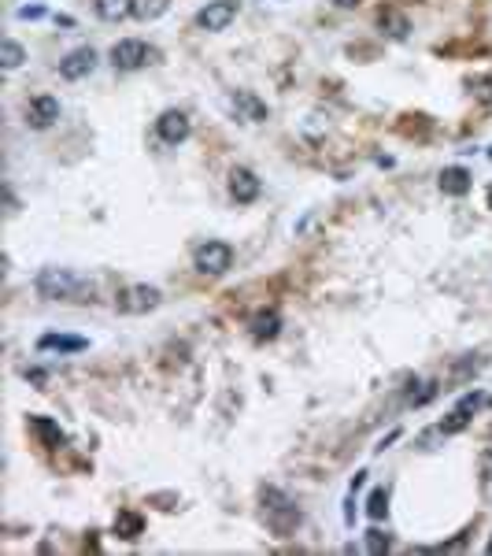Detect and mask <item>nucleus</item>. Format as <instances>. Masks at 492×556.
<instances>
[{"instance_id":"c85d7f7f","label":"nucleus","mask_w":492,"mask_h":556,"mask_svg":"<svg viewBox=\"0 0 492 556\" xmlns=\"http://www.w3.org/2000/svg\"><path fill=\"white\" fill-rule=\"evenodd\" d=\"M489 156H492V152H489Z\"/></svg>"},{"instance_id":"f8f14e48","label":"nucleus","mask_w":492,"mask_h":556,"mask_svg":"<svg viewBox=\"0 0 492 556\" xmlns=\"http://www.w3.org/2000/svg\"><path fill=\"white\" fill-rule=\"evenodd\" d=\"M470 171H466V167H444V171H440V189L448 193V197H466V193H470Z\"/></svg>"},{"instance_id":"ddd939ff","label":"nucleus","mask_w":492,"mask_h":556,"mask_svg":"<svg viewBox=\"0 0 492 556\" xmlns=\"http://www.w3.org/2000/svg\"><path fill=\"white\" fill-rule=\"evenodd\" d=\"M126 8H129V15H134L137 22H152V19H160L167 8H171V0H126Z\"/></svg>"},{"instance_id":"f03ea898","label":"nucleus","mask_w":492,"mask_h":556,"mask_svg":"<svg viewBox=\"0 0 492 556\" xmlns=\"http://www.w3.org/2000/svg\"><path fill=\"white\" fill-rule=\"evenodd\" d=\"M34 286H37V293H41L45 301H82V293H85L82 278L71 275L67 267H45Z\"/></svg>"},{"instance_id":"4be33fe9","label":"nucleus","mask_w":492,"mask_h":556,"mask_svg":"<svg viewBox=\"0 0 492 556\" xmlns=\"http://www.w3.org/2000/svg\"><path fill=\"white\" fill-rule=\"evenodd\" d=\"M385 512H388V497H385V489H374L370 501H367V515H370V520H381Z\"/></svg>"},{"instance_id":"f257e3e1","label":"nucleus","mask_w":492,"mask_h":556,"mask_svg":"<svg viewBox=\"0 0 492 556\" xmlns=\"http://www.w3.org/2000/svg\"><path fill=\"white\" fill-rule=\"evenodd\" d=\"M263 515H267V527L274 530L278 538H289L296 527H300V508L293 504L289 494H281L278 486H267L263 489Z\"/></svg>"},{"instance_id":"9b49d317","label":"nucleus","mask_w":492,"mask_h":556,"mask_svg":"<svg viewBox=\"0 0 492 556\" xmlns=\"http://www.w3.org/2000/svg\"><path fill=\"white\" fill-rule=\"evenodd\" d=\"M259 178L248 171V167H233V175H230V193H233V201L237 204H252L255 197H259Z\"/></svg>"},{"instance_id":"dca6fc26","label":"nucleus","mask_w":492,"mask_h":556,"mask_svg":"<svg viewBox=\"0 0 492 556\" xmlns=\"http://www.w3.org/2000/svg\"><path fill=\"white\" fill-rule=\"evenodd\" d=\"M141 527H145V523H141V515H134V512H119V515H115V534L126 538V541H134L141 534Z\"/></svg>"},{"instance_id":"7ed1b4c3","label":"nucleus","mask_w":492,"mask_h":556,"mask_svg":"<svg viewBox=\"0 0 492 556\" xmlns=\"http://www.w3.org/2000/svg\"><path fill=\"white\" fill-rule=\"evenodd\" d=\"M152 60H155V48H148L137 37H122V41L111 45V67L115 71H141Z\"/></svg>"},{"instance_id":"cd10ccee","label":"nucleus","mask_w":492,"mask_h":556,"mask_svg":"<svg viewBox=\"0 0 492 556\" xmlns=\"http://www.w3.org/2000/svg\"><path fill=\"white\" fill-rule=\"evenodd\" d=\"M489 208H492V186H489Z\"/></svg>"},{"instance_id":"f3484780","label":"nucleus","mask_w":492,"mask_h":556,"mask_svg":"<svg viewBox=\"0 0 492 556\" xmlns=\"http://www.w3.org/2000/svg\"><path fill=\"white\" fill-rule=\"evenodd\" d=\"M22 60H26L22 45H19V41H11V37H8V41L0 45V67H4V71H15Z\"/></svg>"},{"instance_id":"0eeeda50","label":"nucleus","mask_w":492,"mask_h":556,"mask_svg":"<svg viewBox=\"0 0 492 556\" xmlns=\"http://www.w3.org/2000/svg\"><path fill=\"white\" fill-rule=\"evenodd\" d=\"M97 60H100V56L93 53V48H89V45H82V48H74V53H67V56L59 60V74H63L67 82L89 79V74L97 71Z\"/></svg>"},{"instance_id":"412c9836","label":"nucleus","mask_w":492,"mask_h":556,"mask_svg":"<svg viewBox=\"0 0 492 556\" xmlns=\"http://www.w3.org/2000/svg\"><path fill=\"white\" fill-rule=\"evenodd\" d=\"M381 27H388L393 37H407V19L400 11H381Z\"/></svg>"},{"instance_id":"20e7f679","label":"nucleus","mask_w":492,"mask_h":556,"mask_svg":"<svg viewBox=\"0 0 492 556\" xmlns=\"http://www.w3.org/2000/svg\"><path fill=\"white\" fill-rule=\"evenodd\" d=\"M155 304H160V290L145 286V282L126 286V290H119V297H115V308H119L122 316H145V312H152Z\"/></svg>"},{"instance_id":"b1692460","label":"nucleus","mask_w":492,"mask_h":556,"mask_svg":"<svg viewBox=\"0 0 492 556\" xmlns=\"http://www.w3.org/2000/svg\"><path fill=\"white\" fill-rule=\"evenodd\" d=\"M388 545H393V541H388V534H381V530H370L367 534V549L370 552H385Z\"/></svg>"},{"instance_id":"5701e85b","label":"nucleus","mask_w":492,"mask_h":556,"mask_svg":"<svg viewBox=\"0 0 492 556\" xmlns=\"http://www.w3.org/2000/svg\"><path fill=\"white\" fill-rule=\"evenodd\" d=\"M97 11L104 19H119L122 11H129V8H122V0H97Z\"/></svg>"},{"instance_id":"6e6552de","label":"nucleus","mask_w":492,"mask_h":556,"mask_svg":"<svg viewBox=\"0 0 492 556\" xmlns=\"http://www.w3.org/2000/svg\"><path fill=\"white\" fill-rule=\"evenodd\" d=\"M155 134H160L163 145H181V141L189 137V115L178 111V108L163 111L160 119H155Z\"/></svg>"},{"instance_id":"2eb2a0df","label":"nucleus","mask_w":492,"mask_h":556,"mask_svg":"<svg viewBox=\"0 0 492 556\" xmlns=\"http://www.w3.org/2000/svg\"><path fill=\"white\" fill-rule=\"evenodd\" d=\"M89 341L85 338H67V334H45L37 348H59V353H82Z\"/></svg>"},{"instance_id":"4468645a","label":"nucleus","mask_w":492,"mask_h":556,"mask_svg":"<svg viewBox=\"0 0 492 556\" xmlns=\"http://www.w3.org/2000/svg\"><path fill=\"white\" fill-rule=\"evenodd\" d=\"M278 330H281V316H278V312H259V316L252 319V338H255V341L278 338Z\"/></svg>"},{"instance_id":"1a4fd4ad","label":"nucleus","mask_w":492,"mask_h":556,"mask_svg":"<svg viewBox=\"0 0 492 556\" xmlns=\"http://www.w3.org/2000/svg\"><path fill=\"white\" fill-rule=\"evenodd\" d=\"M56 119H59V100L56 97H34L30 104H26V126H30V130H48Z\"/></svg>"},{"instance_id":"9d476101","label":"nucleus","mask_w":492,"mask_h":556,"mask_svg":"<svg viewBox=\"0 0 492 556\" xmlns=\"http://www.w3.org/2000/svg\"><path fill=\"white\" fill-rule=\"evenodd\" d=\"M230 108L237 111V119H244V123H263V119H267V104H263L259 97H252L248 89L230 93Z\"/></svg>"},{"instance_id":"a878e982","label":"nucleus","mask_w":492,"mask_h":556,"mask_svg":"<svg viewBox=\"0 0 492 556\" xmlns=\"http://www.w3.org/2000/svg\"><path fill=\"white\" fill-rule=\"evenodd\" d=\"M41 15H45V8H37V4L34 8H19V19H41Z\"/></svg>"},{"instance_id":"bb28decb","label":"nucleus","mask_w":492,"mask_h":556,"mask_svg":"<svg viewBox=\"0 0 492 556\" xmlns=\"http://www.w3.org/2000/svg\"><path fill=\"white\" fill-rule=\"evenodd\" d=\"M333 4H341V8H356L359 0H333Z\"/></svg>"},{"instance_id":"aec40b11","label":"nucleus","mask_w":492,"mask_h":556,"mask_svg":"<svg viewBox=\"0 0 492 556\" xmlns=\"http://www.w3.org/2000/svg\"><path fill=\"white\" fill-rule=\"evenodd\" d=\"M466 423H470V408H456L444 423H440V430H444V434H459V430H466Z\"/></svg>"},{"instance_id":"393cba45","label":"nucleus","mask_w":492,"mask_h":556,"mask_svg":"<svg viewBox=\"0 0 492 556\" xmlns=\"http://www.w3.org/2000/svg\"><path fill=\"white\" fill-rule=\"evenodd\" d=\"M492 482V449H485V456H482V486H489Z\"/></svg>"},{"instance_id":"a211bd4d","label":"nucleus","mask_w":492,"mask_h":556,"mask_svg":"<svg viewBox=\"0 0 492 556\" xmlns=\"http://www.w3.org/2000/svg\"><path fill=\"white\" fill-rule=\"evenodd\" d=\"M30 426H34V430L45 438L48 445H63V430H59V426L52 423V419H45V416H34V419H30Z\"/></svg>"},{"instance_id":"6ab92c4d","label":"nucleus","mask_w":492,"mask_h":556,"mask_svg":"<svg viewBox=\"0 0 492 556\" xmlns=\"http://www.w3.org/2000/svg\"><path fill=\"white\" fill-rule=\"evenodd\" d=\"M414 386H419V390H411V393H407V405L422 408V405H430V400L437 397V382L426 379V382H414Z\"/></svg>"},{"instance_id":"39448f33","label":"nucleus","mask_w":492,"mask_h":556,"mask_svg":"<svg viewBox=\"0 0 492 556\" xmlns=\"http://www.w3.org/2000/svg\"><path fill=\"white\" fill-rule=\"evenodd\" d=\"M197 271L200 275H226V271L233 267V249L226 241H207L197 249Z\"/></svg>"},{"instance_id":"423d86ee","label":"nucleus","mask_w":492,"mask_h":556,"mask_svg":"<svg viewBox=\"0 0 492 556\" xmlns=\"http://www.w3.org/2000/svg\"><path fill=\"white\" fill-rule=\"evenodd\" d=\"M233 19H237V0H207V4L197 11V27L207 30V34L226 30Z\"/></svg>"}]
</instances>
